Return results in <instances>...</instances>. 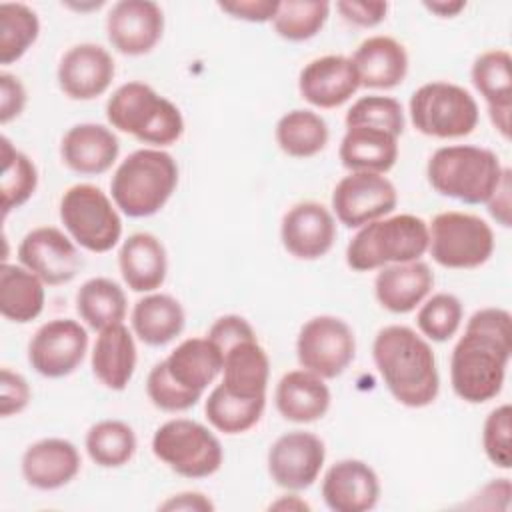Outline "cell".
I'll list each match as a JSON object with an SVG mask.
<instances>
[{
  "mask_svg": "<svg viewBox=\"0 0 512 512\" xmlns=\"http://www.w3.org/2000/svg\"><path fill=\"white\" fill-rule=\"evenodd\" d=\"M510 356V312L498 306L476 310L452 348L450 384L454 394L468 404H484L496 398L504 386Z\"/></svg>",
  "mask_w": 512,
  "mask_h": 512,
  "instance_id": "cell-1",
  "label": "cell"
},
{
  "mask_svg": "<svg viewBox=\"0 0 512 512\" xmlns=\"http://www.w3.org/2000/svg\"><path fill=\"white\" fill-rule=\"evenodd\" d=\"M372 358L388 392L408 408L430 406L440 392L436 356L428 340L410 326L390 324L378 330Z\"/></svg>",
  "mask_w": 512,
  "mask_h": 512,
  "instance_id": "cell-2",
  "label": "cell"
},
{
  "mask_svg": "<svg viewBox=\"0 0 512 512\" xmlns=\"http://www.w3.org/2000/svg\"><path fill=\"white\" fill-rule=\"evenodd\" d=\"M178 186V164L162 148H140L128 154L112 174L110 194L116 208L130 218L160 212Z\"/></svg>",
  "mask_w": 512,
  "mask_h": 512,
  "instance_id": "cell-3",
  "label": "cell"
},
{
  "mask_svg": "<svg viewBox=\"0 0 512 512\" xmlns=\"http://www.w3.org/2000/svg\"><path fill=\"white\" fill-rule=\"evenodd\" d=\"M106 118L112 128L152 144V148L176 144L184 134L180 108L150 84L138 80L126 82L112 92L106 102Z\"/></svg>",
  "mask_w": 512,
  "mask_h": 512,
  "instance_id": "cell-4",
  "label": "cell"
},
{
  "mask_svg": "<svg viewBox=\"0 0 512 512\" xmlns=\"http://www.w3.org/2000/svg\"><path fill=\"white\" fill-rule=\"evenodd\" d=\"M504 170L496 152L472 144L442 146L432 152L426 164L430 186L464 204H486Z\"/></svg>",
  "mask_w": 512,
  "mask_h": 512,
  "instance_id": "cell-5",
  "label": "cell"
},
{
  "mask_svg": "<svg viewBox=\"0 0 512 512\" xmlns=\"http://www.w3.org/2000/svg\"><path fill=\"white\" fill-rule=\"evenodd\" d=\"M428 240V222L420 216H384L358 228L346 246V264L354 272H370L414 262L428 252Z\"/></svg>",
  "mask_w": 512,
  "mask_h": 512,
  "instance_id": "cell-6",
  "label": "cell"
},
{
  "mask_svg": "<svg viewBox=\"0 0 512 512\" xmlns=\"http://www.w3.org/2000/svg\"><path fill=\"white\" fill-rule=\"evenodd\" d=\"M412 126L430 138H462L478 126L476 98L454 82L434 80L416 88L408 102Z\"/></svg>",
  "mask_w": 512,
  "mask_h": 512,
  "instance_id": "cell-7",
  "label": "cell"
},
{
  "mask_svg": "<svg viewBox=\"0 0 512 512\" xmlns=\"http://www.w3.org/2000/svg\"><path fill=\"white\" fill-rule=\"evenodd\" d=\"M60 222L88 252H110L122 238V218L114 200L94 184H74L60 198Z\"/></svg>",
  "mask_w": 512,
  "mask_h": 512,
  "instance_id": "cell-8",
  "label": "cell"
},
{
  "mask_svg": "<svg viewBox=\"0 0 512 512\" xmlns=\"http://www.w3.org/2000/svg\"><path fill=\"white\" fill-rule=\"evenodd\" d=\"M152 452L172 472L184 478H208L222 468L224 448L218 436L190 418H172L152 436Z\"/></svg>",
  "mask_w": 512,
  "mask_h": 512,
  "instance_id": "cell-9",
  "label": "cell"
},
{
  "mask_svg": "<svg viewBox=\"0 0 512 512\" xmlns=\"http://www.w3.org/2000/svg\"><path fill=\"white\" fill-rule=\"evenodd\" d=\"M428 252L436 264L450 270H470L486 264L494 252V230L470 212H440L428 224Z\"/></svg>",
  "mask_w": 512,
  "mask_h": 512,
  "instance_id": "cell-10",
  "label": "cell"
},
{
  "mask_svg": "<svg viewBox=\"0 0 512 512\" xmlns=\"http://www.w3.org/2000/svg\"><path fill=\"white\" fill-rule=\"evenodd\" d=\"M296 356L304 370L332 380L340 376L356 356L354 330L338 316H314L304 322L298 332Z\"/></svg>",
  "mask_w": 512,
  "mask_h": 512,
  "instance_id": "cell-11",
  "label": "cell"
},
{
  "mask_svg": "<svg viewBox=\"0 0 512 512\" xmlns=\"http://www.w3.org/2000/svg\"><path fill=\"white\" fill-rule=\"evenodd\" d=\"M396 204V186L384 174L350 172L332 190V210L346 228H362L390 216Z\"/></svg>",
  "mask_w": 512,
  "mask_h": 512,
  "instance_id": "cell-12",
  "label": "cell"
},
{
  "mask_svg": "<svg viewBox=\"0 0 512 512\" xmlns=\"http://www.w3.org/2000/svg\"><path fill=\"white\" fill-rule=\"evenodd\" d=\"M86 350V328L72 318H54L30 338L28 362L44 378H64L82 364Z\"/></svg>",
  "mask_w": 512,
  "mask_h": 512,
  "instance_id": "cell-13",
  "label": "cell"
},
{
  "mask_svg": "<svg viewBox=\"0 0 512 512\" xmlns=\"http://www.w3.org/2000/svg\"><path fill=\"white\" fill-rule=\"evenodd\" d=\"M326 462L324 442L304 430H292L278 436L266 456L268 474L276 486L288 492L310 488Z\"/></svg>",
  "mask_w": 512,
  "mask_h": 512,
  "instance_id": "cell-14",
  "label": "cell"
},
{
  "mask_svg": "<svg viewBox=\"0 0 512 512\" xmlns=\"http://www.w3.org/2000/svg\"><path fill=\"white\" fill-rule=\"evenodd\" d=\"M18 260L48 286L74 280L82 266L76 242L54 226L30 230L18 244Z\"/></svg>",
  "mask_w": 512,
  "mask_h": 512,
  "instance_id": "cell-15",
  "label": "cell"
},
{
  "mask_svg": "<svg viewBox=\"0 0 512 512\" xmlns=\"http://www.w3.org/2000/svg\"><path fill=\"white\" fill-rule=\"evenodd\" d=\"M164 34L162 8L152 0H120L106 16V36L124 56H142L156 48Z\"/></svg>",
  "mask_w": 512,
  "mask_h": 512,
  "instance_id": "cell-16",
  "label": "cell"
},
{
  "mask_svg": "<svg viewBox=\"0 0 512 512\" xmlns=\"http://www.w3.org/2000/svg\"><path fill=\"white\" fill-rule=\"evenodd\" d=\"M116 74L114 60L106 48L82 42L68 48L56 70L60 90L72 100H94L102 96Z\"/></svg>",
  "mask_w": 512,
  "mask_h": 512,
  "instance_id": "cell-17",
  "label": "cell"
},
{
  "mask_svg": "<svg viewBox=\"0 0 512 512\" xmlns=\"http://www.w3.org/2000/svg\"><path fill=\"white\" fill-rule=\"evenodd\" d=\"M280 240L290 256L298 260H318L334 246L336 220L320 202H298L282 218Z\"/></svg>",
  "mask_w": 512,
  "mask_h": 512,
  "instance_id": "cell-18",
  "label": "cell"
},
{
  "mask_svg": "<svg viewBox=\"0 0 512 512\" xmlns=\"http://www.w3.org/2000/svg\"><path fill=\"white\" fill-rule=\"evenodd\" d=\"M360 88V78L350 56L326 54L310 60L298 76L300 96L316 108H338Z\"/></svg>",
  "mask_w": 512,
  "mask_h": 512,
  "instance_id": "cell-19",
  "label": "cell"
},
{
  "mask_svg": "<svg viewBox=\"0 0 512 512\" xmlns=\"http://www.w3.org/2000/svg\"><path fill=\"white\" fill-rule=\"evenodd\" d=\"M322 498L332 512H368L380 500V478L364 460H338L322 478Z\"/></svg>",
  "mask_w": 512,
  "mask_h": 512,
  "instance_id": "cell-20",
  "label": "cell"
},
{
  "mask_svg": "<svg viewBox=\"0 0 512 512\" xmlns=\"http://www.w3.org/2000/svg\"><path fill=\"white\" fill-rule=\"evenodd\" d=\"M120 154L116 134L96 122L74 124L60 140V158L76 174L98 176L112 168Z\"/></svg>",
  "mask_w": 512,
  "mask_h": 512,
  "instance_id": "cell-21",
  "label": "cell"
},
{
  "mask_svg": "<svg viewBox=\"0 0 512 512\" xmlns=\"http://www.w3.org/2000/svg\"><path fill=\"white\" fill-rule=\"evenodd\" d=\"M82 466L78 448L64 438H42L22 454V476L36 490H58L70 484Z\"/></svg>",
  "mask_w": 512,
  "mask_h": 512,
  "instance_id": "cell-22",
  "label": "cell"
},
{
  "mask_svg": "<svg viewBox=\"0 0 512 512\" xmlns=\"http://www.w3.org/2000/svg\"><path fill=\"white\" fill-rule=\"evenodd\" d=\"M162 362L180 388L202 398L206 388L222 374L224 356L208 336H192L182 340Z\"/></svg>",
  "mask_w": 512,
  "mask_h": 512,
  "instance_id": "cell-23",
  "label": "cell"
},
{
  "mask_svg": "<svg viewBox=\"0 0 512 512\" xmlns=\"http://www.w3.org/2000/svg\"><path fill=\"white\" fill-rule=\"evenodd\" d=\"M434 286V272L422 260L388 264L374 278L378 304L392 314H408L420 306Z\"/></svg>",
  "mask_w": 512,
  "mask_h": 512,
  "instance_id": "cell-24",
  "label": "cell"
},
{
  "mask_svg": "<svg viewBox=\"0 0 512 512\" xmlns=\"http://www.w3.org/2000/svg\"><path fill=\"white\" fill-rule=\"evenodd\" d=\"M350 58L364 88L390 90L402 84L408 74V52L392 36L376 34L362 40Z\"/></svg>",
  "mask_w": 512,
  "mask_h": 512,
  "instance_id": "cell-25",
  "label": "cell"
},
{
  "mask_svg": "<svg viewBox=\"0 0 512 512\" xmlns=\"http://www.w3.org/2000/svg\"><path fill=\"white\" fill-rule=\"evenodd\" d=\"M332 394L324 378L300 368L286 372L274 392V404L280 416L288 422L310 424L330 410Z\"/></svg>",
  "mask_w": 512,
  "mask_h": 512,
  "instance_id": "cell-26",
  "label": "cell"
},
{
  "mask_svg": "<svg viewBox=\"0 0 512 512\" xmlns=\"http://www.w3.org/2000/svg\"><path fill=\"white\" fill-rule=\"evenodd\" d=\"M118 268L130 290L144 294L156 292L168 272L166 248L154 234L134 232L120 246Z\"/></svg>",
  "mask_w": 512,
  "mask_h": 512,
  "instance_id": "cell-27",
  "label": "cell"
},
{
  "mask_svg": "<svg viewBox=\"0 0 512 512\" xmlns=\"http://www.w3.org/2000/svg\"><path fill=\"white\" fill-rule=\"evenodd\" d=\"M220 386L238 398H266L270 360L258 338H246L224 350Z\"/></svg>",
  "mask_w": 512,
  "mask_h": 512,
  "instance_id": "cell-28",
  "label": "cell"
},
{
  "mask_svg": "<svg viewBox=\"0 0 512 512\" xmlns=\"http://www.w3.org/2000/svg\"><path fill=\"white\" fill-rule=\"evenodd\" d=\"M136 342L128 326L114 324L98 332L92 346L90 364L96 380L108 390H124L136 370Z\"/></svg>",
  "mask_w": 512,
  "mask_h": 512,
  "instance_id": "cell-29",
  "label": "cell"
},
{
  "mask_svg": "<svg viewBox=\"0 0 512 512\" xmlns=\"http://www.w3.org/2000/svg\"><path fill=\"white\" fill-rule=\"evenodd\" d=\"M338 156L350 172L386 174L398 160V136L370 126H350L342 136Z\"/></svg>",
  "mask_w": 512,
  "mask_h": 512,
  "instance_id": "cell-30",
  "label": "cell"
},
{
  "mask_svg": "<svg viewBox=\"0 0 512 512\" xmlns=\"http://www.w3.org/2000/svg\"><path fill=\"white\" fill-rule=\"evenodd\" d=\"M130 322L138 340L148 346H164L182 334L186 312L174 296L150 292L134 304Z\"/></svg>",
  "mask_w": 512,
  "mask_h": 512,
  "instance_id": "cell-31",
  "label": "cell"
},
{
  "mask_svg": "<svg viewBox=\"0 0 512 512\" xmlns=\"http://www.w3.org/2000/svg\"><path fill=\"white\" fill-rule=\"evenodd\" d=\"M44 282L22 264L2 262L0 268V314L16 324L38 318L44 310Z\"/></svg>",
  "mask_w": 512,
  "mask_h": 512,
  "instance_id": "cell-32",
  "label": "cell"
},
{
  "mask_svg": "<svg viewBox=\"0 0 512 512\" xmlns=\"http://www.w3.org/2000/svg\"><path fill=\"white\" fill-rule=\"evenodd\" d=\"M76 310L80 320L92 330H104L122 324L128 312V300L122 286L110 278L96 276L86 280L76 292Z\"/></svg>",
  "mask_w": 512,
  "mask_h": 512,
  "instance_id": "cell-33",
  "label": "cell"
},
{
  "mask_svg": "<svg viewBox=\"0 0 512 512\" xmlns=\"http://www.w3.org/2000/svg\"><path fill=\"white\" fill-rule=\"evenodd\" d=\"M276 144L292 158H312L320 154L330 138L326 120L306 108H294L276 122Z\"/></svg>",
  "mask_w": 512,
  "mask_h": 512,
  "instance_id": "cell-34",
  "label": "cell"
},
{
  "mask_svg": "<svg viewBox=\"0 0 512 512\" xmlns=\"http://www.w3.org/2000/svg\"><path fill=\"white\" fill-rule=\"evenodd\" d=\"M84 446L90 460L100 468H120L132 460L138 440L132 426L122 420L108 418L88 428Z\"/></svg>",
  "mask_w": 512,
  "mask_h": 512,
  "instance_id": "cell-35",
  "label": "cell"
},
{
  "mask_svg": "<svg viewBox=\"0 0 512 512\" xmlns=\"http://www.w3.org/2000/svg\"><path fill=\"white\" fill-rule=\"evenodd\" d=\"M266 408V398H238L230 392H226L220 384H216L206 402H204V414L208 422L224 434H242L254 428Z\"/></svg>",
  "mask_w": 512,
  "mask_h": 512,
  "instance_id": "cell-36",
  "label": "cell"
},
{
  "mask_svg": "<svg viewBox=\"0 0 512 512\" xmlns=\"http://www.w3.org/2000/svg\"><path fill=\"white\" fill-rule=\"evenodd\" d=\"M38 188L36 164L24 152L16 150L8 136H2V214L8 216L12 210L24 206Z\"/></svg>",
  "mask_w": 512,
  "mask_h": 512,
  "instance_id": "cell-37",
  "label": "cell"
},
{
  "mask_svg": "<svg viewBox=\"0 0 512 512\" xmlns=\"http://www.w3.org/2000/svg\"><path fill=\"white\" fill-rule=\"evenodd\" d=\"M470 78L486 106H512V56L504 48L482 52L470 70Z\"/></svg>",
  "mask_w": 512,
  "mask_h": 512,
  "instance_id": "cell-38",
  "label": "cell"
},
{
  "mask_svg": "<svg viewBox=\"0 0 512 512\" xmlns=\"http://www.w3.org/2000/svg\"><path fill=\"white\" fill-rule=\"evenodd\" d=\"M40 34L38 14L22 2L0 4V62L20 60Z\"/></svg>",
  "mask_w": 512,
  "mask_h": 512,
  "instance_id": "cell-39",
  "label": "cell"
},
{
  "mask_svg": "<svg viewBox=\"0 0 512 512\" xmlns=\"http://www.w3.org/2000/svg\"><path fill=\"white\" fill-rule=\"evenodd\" d=\"M330 16V2L324 0H284L272 18L274 32L288 42L314 38Z\"/></svg>",
  "mask_w": 512,
  "mask_h": 512,
  "instance_id": "cell-40",
  "label": "cell"
},
{
  "mask_svg": "<svg viewBox=\"0 0 512 512\" xmlns=\"http://www.w3.org/2000/svg\"><path fill=\"white\" fill-rule=\"evenodd\" d=\"M464 306L458 296L450 292H438L428 296L416 314V326L426 340L446 342L462 324Z\"/></svg>",
  "mask_w": 512,
  "mask_h": 512,
  "instance_id": "cell-41",
  "label": "cell"
},
{
  "mask_svg": "<svg viewBox=\"0 0 512 512\" xmlns=\"http://www.w3.org/2000/svg\"><path fill=\"white\" fill-rule=\"evenodd\" d=\"M346 128L350 126H370L386 130L394 136H400L404 132V108L402 104L392 96H380L370 94L358 98L346 112Z\"/></svg>",
  "mask_w": 512,
  "mask_h": 512,
  "instance_id": "cell-42",
  "label": "cell"
},
{
  "mask_svg": "<svg viewBox=\"0 0 512 512\" xmlns=\"http://www.w3.org/2000/svg\"><path fill=\"white\" fill-rule=\"evenodd\" d=\"M482 448L486 458L502 470L512 466V408L500 404L488 412L482 426Z\"/></svg>",
  "mask_w": 512,
  "mask_h": 512,
  "instance_id": "cell-43",
  "label": "cell"
},
{
  "mask_svg": "<svg viewBox=\"0 0 512 512\" xmlns=\"http://www.w3.org/2000/svg\"><path fill=\"white\" fill-rule=\"evenodd\" d=\"M146 394L150 402L164 412H184L198 404V396L180 388L166 372L164 362H156L146 378Z\"/></svg>",
  "mask_w": 512,
  "mask_h": 512,
  "instance_id": "cell-44",
  "label": "cell"
},
{
  "mask_svg": "<svg viewBox=\"0 0 512 512\" xmlns=\"http://www.w3.org/2000/svg\"><path fill=\"white\" fill-rule=\"evenodd\" d=\"M32 390L28 380L10 368L0 370V416L20 414L30 404Z\"/></svg>",
  "mask_w": 512,
  "mask_h": 512,
  "instance_id": "cell-45",
  "label": "cell"
},
{
  "mask_svg": "<svg viewBox=\"0 0 512 512\" xmlns=\"http://www.w3.org/2000/svg\"><path fill=\"white\" fill-rule=\"evenodd\" d=\"M224 354L226 348H230L232 344L246 340V338H254L256 332L252 328V324L240 316V314H224L220 318H216L206 334Z\"/></svg>",
  "mask_w": 512,
  "mask_h": 512,
  "instance_id": "cell-46",
  "label": "cell"
},
{
  "mask_svg": "<svg viewBox=\"0 0 512 512\" xmlns=\"http://www.w3.org/2000/svg\"><path fill=\"white\" fill-rule=\"evenodd\" d=\"M28 102L22 80L10 72L0 74V122L8 124L18 118Z\"/></svg>",
  "mask_w": 512,
  "mask_h": 512,
  "instance_id": "cell-47",
  "label": "cell"
},
{
  "mask_svg": "<svg viewBox=\"0 0 512 512\" xmlns=\"http://www.w3.org/2000/svg\"><path fill=\"white\" fill-rule=\"evenodd\" d=\"M336 10L340 16L360 28L378 26L388 12V2H356V0H340L336 2Z\"/></svg>",
  "mask_w": 512,
  "mask_h": 512,
  "instance_id": "cell-48",
  "label": "cell"
},
{
  "mask_svg": "<svg viewBox=\"0 0 512 512\" xmlns=\"http://www.w3.org/2000/svg\"><path fill=\"white\" fill-rule=\"evenodd\" d=\"M276 0H230V2H218V8L232 18L246 20V22H272V18L278 12Z\"/></svg>",
  "mask_w": 512,
  "mask_h": 512,
  "instance_id": "cell-49",
  "label": "cell"
},
{
  "mask_svg": "<svg viewBox=\"0 0 512 512\" xmlns=\"http://www.w3.org/2000/svg\"><path fill=\"white\" fill-rule=\"evenodd\" d=\"M510 496H512V484L510 478H496L484 484L472 500L466 504V508H484V510H508L510 508Z\"/></svg>",
  "mask_w": 512,
  "mask_h": 512,
  "instance_id": "cell-50",
  "label": "cell"
},
{
  "mask_svg": "<svg viewBox=\"0 0 512 512\" xmlns=\"http://www.w3.org/2000/svg\"><path fill=\"white\" fill-rule=\"evenodd\" d=\"M512 190V182H510V168L504 170V176L498 184V188L494 190V194L490 196V200L486 202L490 216L504 228L510 226V192Z\"/></svg>",
  "mask_w": 512,
  "mask_h": 512,
  "instance_id": "cell-51",
  "label": "cell"
},
{
  "mask_svg": "<svg viewBox=\"0 0 512 512\" xmlns=\"http://www.w3.org/2000/svg\"><path fill=\"white\" fill-rule=\"evenodd\" d=\"M158 510H168V512H174V510L210 512V510H214V502L206 494H202V492H180V494L168 496L158 506Z\"/></svg>",
  "mask_w": 512,
  "mask_h": 512,
  "instance_id": "cell-52",
  "label": "cell"
},
{
  "mask_svg": "<svg viewBox=\"0 0 512 512\" xmlns=\"http://www.w3.org/2000/svg\"><path fill=\"white\" fill-rule=\"evenodd\" d=\"M424 8L432 14H436L438 18H454L466 8V2L464 0H434V2H424Z\"/></svg>",
  "mask_w": 512,
  "mask_h": 512,
  "instance_id": "cell-53",
  "label": "cell"
},
{
  "mask_svg": "<svg viewBox=\"0 0 512 512\" xmlns=\"http://www.w3.org/2000/svg\"><path fill=\"white\" fill-rule=\"evenodd\" d=\"M510 114H512V106H492V108H488V116H490L492 126L506 140L510 138Z\"/></svg>",
  "mask_w": 512,
  "mask_h": 512,
  "instance_id": "cell-54",
  "label": "cell"
},
{
  "mask_svg": "<svg viewBox=\"0 0 512 512\" xmlns=\"http://www.w3.org/2000/svg\"><path fill=\"white\" fill-rule=\"evenodd\" d=\"M270 508H274V510H294V512H302V510H310V506L296 494V492H292V494H286V496H282L280 500H276V502H272L270 504Z\"/></svg>",
  "mask_w": 512,
  "mask_h": 512,
  "instance_id": "cell-55",
  "label": "cell"
},
{
  "mask_svg": "<svg viewBox=\"0 0 512 512\" xmlns=\"http://www.w3.org/2000/svg\"><path fill=\"white\" fill-rule=\"evenodd\" d=\"M104 2H90V4H68L70 8H74V10H94V8H100Z\"/></svg>",
  "mask_w": 512,
  "mask_h": 512,
  "instance_id": "cell-56",
  "label": "cell"
}]
</instances>
